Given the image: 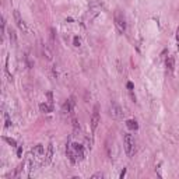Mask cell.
<instances>
[{
  "mask_svg": "<svg viewBox=\"0 0 179 179\" xmlns=\"http://www.w3.org/2000/svg\"><path fill=\"white\" fill-rule=\"evenodd\" d=\"M123 146H125V151H126L127 157H133L136 153V141H134L133 134H130V133L123 134Z\"/></svg>",
  "mask_w": 179,
  "mask_h": 179,
  "instance_id": "cell-1",
  "label": "cell"
},
{
  "mask_svg": "<svg viewBox=\"0 0 179 179\" xmlns=\"http://www.w3.org/2000/svg\"><path fill=\"white\" fill-rule=\"evenodd\" d=\"M115 25L118 28V31H119V34H123L126 31V18H125L123 13L120 10L115 11Z\"/></svg>",
  "mask_w": 179,
  "mask_h": 179,
  "instance_id": "cell-2",
  "label": "cell"
},
{
  "mask_svg": "<svg viewBox=\"0 0 179 179\" xmlns=\"http://www.w3.org/2000/svg\"><path fill=\"white\" fill-rule=\"evenodd\" d=\"M109 115L112 116L113 119H122L125 116V112L118 104H111V106H109Z\"/></svg>",
  "mask_w": 179,
  "mask_h": 179,
  "instance_id": "cell-3",
  "label": "cell"
},
{
  "mask_svg": "<svg viewBox=\"0 0 179 179\" xmlns=\"http://www.w3.org/2000/svg\"><path fill=\"white\" fill-rule=\"evenodd\" d=\"M31 153L34 154V157H35V159H36L38 162H42V164H43V158H45V148H43L42 144H36V146L31 150Z\"/></svg>",
  "mask_w": 179,
  "mask_h": 179,
  "instance_id": "cell-4",
  "label": "cell"
},
{
  "mask_svg": "<svg viewBox=\"0 0 179 179\" xmlns=\"http://www.w3.org/2000/svg\"><path fill=\"white\" fill-rule=\"evenodd\" d=\"M73 150H74V154H76V158L77 161H83L84 159V147L78 143H73Z\"/></svg>",
  "mask_w": 179,
  "mask_h": 179,
  "instance_id": "cell-5",
  "label": "cell"
},
{
  "mask_svg": "<svg viewBox=\"0 0 179 179\" xmlns=\"http://www.w3.org/2000/svg\"><path fill=\"white\" fill-rule=\"evenodd\" d=\"M14 20H16V24H17V27L21 30V31L27 32L28 30H27V25H25V22H24V20L21 18V14H20V11L18 10H14Z\"/></svg>",
  "mask_w": 179,
  "mask_h": 179,
  "instance_id": "cell-6",
  "label": "cell"
},
{
  "mask_svg": "<svg viewBox=\"0 0 179 179\" xmlns=\"http://www.w3.org/2000/svg\"><path fill=\"white\" fill-rule=\"evenodd\" d=\"M99 120H101V118H99V113H98V108L95 106L94 112H93V115H91V129H93V132H95V129L98 126Z\"/></svg>",
  "mask_w": 179,
  "mask_h": 179,
  "instance_id": "cell-7",
  "label": "cell"
},
{
  "mask_svg": "<svg viewBox=\"0 0 179 179\" xmlns=\"http://www.w3.org/2000/svg\"><path fill=\"white\" fill-rule=\"evenodd\" d=\"M52 158H53V144L49 143V144H48V150H46V154H45V158H43V164H45V165L51 164Z\"/></svg>",
  "mask_w": 179,
  "mask_h": 179,
  "instance_id": "cell-8",
  "label": "cell"
},
{
  "mask_svg": "<svg viewBox=\"0 0 179 179\" xmlns=\"http://www.w3.org/2000/svg\"><path fill=\"white\" fill-rule=\"evenodd\" d=\"M66 154H67V158L70 159L72 164H76L77 162V158H76V154H74V150H73V146L69 143L67 147H66Z\"/></svg>",
  "mask_w": 179,
  "mask_h": 179,
  "instance_id": "cell-9",
  "label": "cell"
},
{
  "mask_svg": "<svg viewBox=\"0 0 179 179\" xmlns=\"http://www.w3.org/2000/svg\"><path fill=\"white\" fill-rule=\"evenodd\" d=\"M73 108H74V101H73V98L72 99H69V101H66L63 104V112L64 113H70V112H73Z\"/></svg>",
  "mask_w": 179,
  "mask_h": 179,
  "instance_id": "cell-10",
  "label": "cell"
},
{
  "mask_svg": "<svg viewBox=\"0 0 179 179\" xmlns=\"http://www.w3.org/2000/svg\"><path fill=\"white\" fill-rule=\"evenodd\" d=\"M165 66H167L168 72H174V69H175V57L174 56H168L167 60H165Z\"/></svg>",
  "mask_w": 179,
  "mask_h": 179,
  "instance_id": "cell-11",
  "label": "cell"
},
{
  "mask_svg": "<svg viewBox=\"0 0 179 179\" xmlns=\"http://www.w3.org/2000/svg\"><path fill=\"white\" fill-rule=\"evenodd\" d=\"M52 104H41L39 105V111L42 113H49V112H52Z\"/></svg>",
  "mask_w": 179,
  "mask_h": 179,
  "instance_id": "cell-12",
  "label": "cell"
},
{
  "mask_svg": "<svg viewBox=\"0 0 179 179\" xmlns=\"http://www.w3.org/2000/svg\"><path fill=\"white\" fill-rule=\"evenodd\" d=\"M9 38H10V43H11V45H13V46H16V45H17V34H16L14 30H10V31H9Z\"/></svg>",
  "mask_w": 179,
  "mask_h": 179,
  "instance_id": "cell-13",
  "label": "cell"
},
{
  "mask_svg": "<svg viewBox=\"0 0 179 179\" xmlns=\"http://www.w3.org/2000/svg\"><path fill=\"white\" fill-rule=\"evenodd\" d=\"M126 126L130 129V130H137L138 129V125H137L136 120H133V119H129L126 122Z\"/></svg>",
  "mask_w": 179,
  "mask_h": 179,
  "instance_id": "cell-14",
  "label": "cell"
},
{
  "mask_svg": "<svg viewBox=\"0 0 179 179\" xmlns=\"http://www.w3.org/2000/svg\"><path fill=\"white\" fill-rule=\"evenodd\" d=\"M41 46H42V53L46 56V59H48V60H51V59H52V52L46 48V45H43V43H42Z\"/></svg>",
  "mask_w": 179,
  "mask_h": 179,
  "instance_id": "cell-15",
  "label": "cell"
},
{
  "mask_svg": "<svg viewBox=\"0 0 179 179\" xmlns=\"http://www.w3.org/2000/svg\"><path fill=\"white\" fill-rule=\"evenodd\" d=\"M4 119H6V125H4V126L10 127L11 126V120H10V116H9V113H4Z\"/></svg>",
  "mask_w": 179,
  "mask_h": 179,
  "instance_id": "cell-16",
  "label": "cell"
},
{
  "mask_svg": "<svg viewBox=\"0 0 179 179\" xmlns=\"http://www.w3.org/2000/svg\"><path fill=\"white\" fill-rule=\"evenodd\" d=\"M4 31H6V20L4 17H1V35H4Z\"/></svg>",
  "mask_w": 179,
  "mask_h": 179,
  "instance_id": "cell-17",
  "label": "cell"
},
{
  "mask_svg": "<svg viewBox=\"0 0 179 179\" xmlns=\"http://www.w3.org/2000/svg\"><path fill=\"white\" fill-rule=\"evenodd\" d=\"M98 178H104V174L102 172H97V174H94L91 176V179H98Z\"/></svg>",
  "mask_w": 179,
  "mask_h": 179,
  "instance_id": "cell-18",
  "label": "cell"
},
{
  "mask_svg": "<svg viewBox=\"0 0 179 179\" xmlns=\"http://www.w3.org/2000/svg\"><path fill=\"white\" fill-rule=\"evenodd\" d=\"M4 140L9 143V144H11V146H16V140H13V138H9V137H4Z\"/></svg>",
  "mask_w": 179,
  "mask_h": 179,
  "instance_id": "cell-19",
  "label": "cell"
},
{
  "mask_svg": "<svg viewBox=\"0 0 179 179\" xmlns=\"http://www.w3.org/2000/svg\"><path fill=\"white\" fill-rule=\"evenodd\" d=\"M80 45H81V42H80V39H78V38L76 36V38H74V46H76V48H78Z\"/></svg>",
  "mask_w": 179,
  "mask_h": 179,
  "instance_id": "cell-20",
  "label": "cell"
},
{
  "mask_svg": "<svg viewBox=\"0 0 179 179\" xmlns=\"http://www.w3.org/2000/svg\"><path fill=\"white\" fill-rule=\"evenodd\" d=\"M21 154H22V148L18 147V148H17V155H18V157H21Z\"/></svg>",
  "mask_w": 179,
  "mask_h": 179,
  "instance_id": "cell-21",
  "label": "cell"
},
{
  "mask_svg": "<svg viewBox=\"0 0 179 179\" xmlns=\"http://www.w3.org/2000/svg\"><path fill=\"white\" fill-rule=\"evenodd\" d=\"M127 88H129V90H133V84H132V83H127Z\"/></svg>",
  "mask_w": 179,
  "mask_h": 179,
  "instance_id": "cell-22",
  "label": "cell"
},
{
  "mask_svg": "<svg viewBox=\"0 0 179 179\" xmlns=\"http://www.w3.org/2000/svg\"><path fill=\"white\" fill-rule=\"evenodd\" d=\"M125 174H126V169H123V172L120 174V178H123V176H125Z\"/></svg>",
  "mask_w": 179,
  "mask_h": 179,
  "instance_id": "cell-23",
  "label": "cell"
},
{
  "mask_svg": "<svg viewBox=\"0 0 179 179\" xmlns=\"http://www.w3.org/2000/svg\"><path fill=\"white\" fill-rule=\"evenodd\" d=\"M176 38H178V42H179V28L176 30Z\"/></svg>",
  "mask_w": 179,
  "mask_h": 179,
  "instance_id": "cell-24",
  "label": "cell"
}]
</instances>
